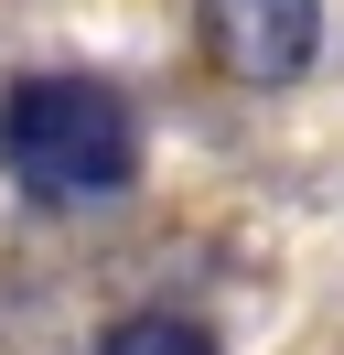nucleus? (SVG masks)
I'll use <instances>...</instances> for the list:
<instances>
[{
	"mask_svg": "<svg viewBox=\"0 0 344 355\" xmlns=\"http://www.w3.org/2000/svg\"><path fill=\"white\" fill-rule=\"evenodd\" d=\"M97 355H226V345H215V323H205V312L150 302V312H119V323L97 334Z\"/></svg>",
	"mask_w": 344,
	"mask_h": 355,
	"instance_id": "obj_3",
	"label": "nucleus"
},
{
	"mask_svg": "<svg viewBox=\"0 0 344 355\" xmlns=\"http://www.w3.org/2000/svg\"><path fill=\"white\" fill-rule=\"evenodd\" d=\"M0 173L33 205H108L140 183V108L108 76H22L0 97Z\"/></svg>",
	"mask_w": 344,
	"mask_h": 355,
	"instance_id": "obj_1",
	"label": "nucleus"
},
{
	"mask_svg": "<svg viewBox=\"0 0 344 355\" xmlns=\"http://www.w3.org/2000/svg\"><path fill=\"white\" fill-rule=\"evenodd\" d=\"M194 33H205L215 76H237V87H291L322 54V0H194Z\"/></svg>",
	"mask_w": 344,
	"mask_h": 355,
	"instance_id": "obj_2",
	"label": "nucleus"
}]
</instances>
